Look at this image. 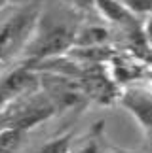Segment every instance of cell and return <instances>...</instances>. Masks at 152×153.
Instances as JSON below:
<instances>
[{
	"instance_id": "1",
	"label": "cell",
	"mask_w": 152,
	"mask_h": 153,
	"mask_svg": "<svg viewBox=\"0 0 152 153\" xmlns=\"http://www.w3.org/2000/svg\"><path fill=\"white\" fill-rule=\"evenodd\" d=\"M53 6L50 10L42 8L34 36L31 38L29 45L23 51V62H29L32 66L50 61V59L65 57L74 48V40L82 27L80 17L76 10L53 0Z\"/></svg>"
},
{
	"instance_id": "2",
	"label": "cell",
	"mask_w": 152,
	"mask_h": 153,
	"mask_svg": "<svg viewBox=\"0 0 152 153\" xmlns=\"http://www.w3.org/2000/svg\"><path fill=\"white\" fill-rule=\"evenodd\" d=\"M42 8V0L27 2L0 25V62L2 64L17 55H23L31 38L34 36Z\"/></svg>"
},
{
	"instance_id": "3",
	"label": "cell",
	"mask_w": 152,
	"mask_h": 153,
	"mask_svg": "<svg viewBox=\"0 0 152 153\" xmlns=\"http://www.w3.org/2000/svg\"><path fill=\"white\" fill-rule=\"evenodd\" d=\"M42 87V76L29 62H21L10 72L0 76V111L17 98Z\"/></svg>"
},
{
	"instance_id": "4",
	"label": "cell",
	"mask_w": 152,
	"mask_h": 153,
	"mask_svg": "<svg viewBox=\"0 0 152 153\" xmlns=\"http://www.w3.org/2000/svg\"><path fill=\"white\" fill-rule=\"evenodd\" d=\"M118 104L126 111H129L131 117L137 121V125L148 134L152 131V89L147 85H133L124 87L120 95Z\"/></svg>"
},
{
	"instance_id": "5",
	"label": "cell",
	"mask_w": 152,
	"mask_h": 153,
	"mask_svg": "<svg viewBox=\"0 0 152 153\" xmlns=\"http://www.w3.org/2000/svg\"><path fill=\"white\" fill-rule=\"evenodd\" d=\"M112 45V30L108 27L87 23L78 28L74 40V48L86 49V48H108Z\"/></svg>"
},
{
	"instance_id": "6",
	"label": "cell",
	"mask_w": 152,
	"mask_h": 153,
	"mask_svg": "<svg viewBox=\"0 0 152 153\" xmlns=\"http://www.w3.org/2000/svg\"><path fill=\"white\" fill-rule=\"evenodd\" d=\"M103 131H105V125L103 121H99L97 125L91 127V131L86 136L80 138L78 144L71 146L68 153H107V142H105Z\"/></svg>"
},
{
	"instance_id": "7",
	"label": "cell",
	"mask_w": 152,
	"mask_h": 153,
	"mask_svg": "<svg viewBox=\"0 0 152 153\" xmlns=\"http://www.w3.org/2000/svg\"><path fill=\"white\" fill-rule=\"evenodd\" d=\"M27 136L29 131L23 128H0V153H17Z\"/></svg>"
},
{
	"instance_id": "8",
	"label": "cell",
	"mask_w": 152,
	"mask_h": 153,
	"mask_svg": "<svg viewBox=\"0 0 152 153\" xmlns=\"http://www.w3.org/2000/svg\"><path fill=\"white\" fill-rule=\"evenodd\" d=\"M135 15H150L152 13V0H122Z\"/></svg>"
},
{
	"instance_id": "9",
	"label": "cell",
	"mask_w": 152,
	"mask_h": 153,
	"mask_svg": "<svg viewBox=\"0 0 152 153\" xmlns=\"http://www.w3.org/2000/svg\"><path fill=\"white\" fill-rule=\"evenodd\" d=\"M57 2L68 6V8L76 10L78 13H87V11H95V6L93 2L95 0H57Z\"/></svg>"
},
{
	"instance_id": "10",
	"label": "cell",
	"mask_w": 152,
	"mask_h": 153,
	"mask_svg": "<svg viewBox=\"0 0 152 153\" xmlns=\"http://www.w3.org/2000/svg\"><path fill=\"white\" fill-rule=\"evenodd\" d=\"M19 2H25V0H0V10H4L8 4H19Z\"/></svg>"
},
{
	"instance_id": "11",
	"label": "cell",
	"mask_w": 152,
	"mask_h": 153,
	"mask_svg": "<svg viewBox=\"0 0 152 153\" xmlns=\"http://www.w3.org/2000/svg\"><path fill=\"white\" fill-rule=\"evenodd\" d=\"M147 138H148V144H150V146H152V131H150V132H148V134H147Z\"/></svg>"
},
{
	"instance_id": "12",
	"label": "cell",
	"mask_w": 152,
	"mask_h": 153,
	"mask_svg": "<svg viewBox=\"0 0 152 153\" xmlns=\"http://www.w3.org/2000/svg\"><path fill=\"white\" fill-rule=\"evenodd\" d=\"M114 153H133V151H114Z\"/></svg>"
},
{
	"instance_id": "13",
	"label": "cell",
	"mask_w": 152,
	"mask_h": 153,
	"mask_svg": "<svg viewBox=\"0 0 152 153\" xmlns=\"http://www.w3.org/2000/svg\"><path fill=\"white\" fill-rule=\"evenodd\" d=\"M0 66H2V62H0Z\"/></svg>"
}]
</instances>
